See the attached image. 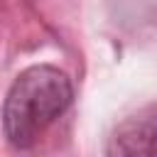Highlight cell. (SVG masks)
Segmentation results:
<instances>
[{"mask_svg": "<svg viewBox=\"0 0 157 157\" xmlns=\"http://www.w3.org/2000/svg\"><path fill=\"white\" fill-rule=\"evenodd\" d=\"M105 157H157V103L130 113L110 130Z\"/></svg>", "mask_w": 157, "mask_h": 157, "instance_id": "cell-2", "label": "cell"}, {"mask_svg": "<svg viewBox=\"0 0 157 157\" xmlns=\"http://www.w3.org/2000/svg\"><path fill=\"white\" fill-rule=\"evenodd\" d=\"M74 101L71 78L52 66L37 64L25 69L10 86L2 103V130L12 147L29 150L42 132L66 113Z\"/></svg>", "mask_w": 157, "mask_h": 157, "instance_id": "cell-1", "label": "cell"}]
</instances>
